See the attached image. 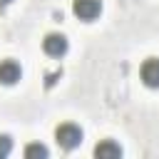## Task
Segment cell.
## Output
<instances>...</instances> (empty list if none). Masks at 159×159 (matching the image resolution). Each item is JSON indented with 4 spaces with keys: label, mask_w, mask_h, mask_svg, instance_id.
Returning <instances> with one entry per match:
<instances>
[{
    "label": "cell",
    "mask_w": 159,
    "mask_h": 159,
    "mask_svg": "<svg viewBox=\"0 0 159 159\" xmlns=\"http://www.w3.org/2000/svg\"><path fill=\"white\" fill-rule=\"evenodd\" d=\"M0 2H12V0H0Z\"/></svg>",
    "instance_id": "9c48e42d"
},
{
    "label": "cell",
    "mask_w": 159,
    "mask_h": 159,
    "mask_svg": "<svg viewBox=\"0 0 159 159\" xmlns=\"http://www.w3.org/2000/svg\"><path fill=\"white\" fill-rule=\"evenodd\" d=\"M72 12L84 20V22H92L94 17H99L102 12V0H72Z\"/></svg>",
    "instance_id": "7a4b0ae2"
},
{
    "label": "cell",
    "mask_w": 159,
    "mask_h": 159,
    "mask_svg": "<svg viewBox=\"0 0 159 159\" xmlns=\"http://www.w3.org/2000/svg\"><path fill=\"white\" fill-rule=\"evenodd\" d=\"M22 77V70L15 60H2L0 62V84H15Z\"/></svg>",
    "instance_id": "5b68a950"
},
{
    "label": "cell",
    "mask_w": 159,
    "mask_h": 159,
    "mask_svg": "<svg viewBox=\"0 0 159 159\" xmlns=\"http://www.w3.org/2000/svg\"><path fill=\"white\" fill-rule=\"evenodd\" d=\"M47 154H50L47 147L40 144V142H32V144L25 147V157H27V159H40V157H47Z\"/></svg>",
    "instance_id": "52a82bcc"
},
{
    "label": "cell",
    "mask_w": 159,
    "mask_h": 159,
    "mask_svg": "<svg viewBox=\"0 0 159 159\" xmlns=\"http://www.w3.org/2000/svg\"><path fill=\"white\" fill-rule=\"evenodd\" d=\"M139 77L147 87L159 89V57H147L139 67Z\"/></svg>",
    "instance_id": "277c9868"
},
{
    "label": "cell",
    "mask_w": 159,
    "mask_h": 159,
    "mask_svg": "<svg viewBox=\"0 0 159 159\" xmlns=\"http://www.w3.org/2000/svg\"><path fill=\"white\" fill-rule=\"evenodd\" d=\"M55 139H57V144L62 149H75V147L82 144V129L77 124H72V122H62L55 129Z\"/></svg>",
    "instance_id": "6da1fadb"
},
{
    "label": "cell",
    "mask_w": 159,
    "mask_h": 159,
    "mask_svg": "<svg viewBox=\"0 0 159 159\" xmlns=\"http://www.w3.org/2000/svg\"><path fill=\"white\" fill-rule=\"evenodd\" d=\"M10 152H12V139H10L7 134H0V159L7 157Z\"/></svg>",
    "instance_id": "ba28073f"
},
{
    "label": "cell",
    "mask_w": 159,
    "mask_h": 159,
    "mask_svg": "<svg viewBox=\"0 0 159 159\" xmlns=\"http://www.w3.org/2000/svg\"><path fill=\"white\" fill-rule=\"evenodd\" d=\"M94 157L97 159H117V157H122V147L114 139H102L94 147Z\"/></svg>",
    "instance_id": "8992f818"
},
{
    "label": "cell",
    "mask_w": 159,
    "mask_h": 159,
    "mask_svg": "<svg viewBox=\"0 0 159 159\" xmlns=\"http://www.w3.org/2000/svg\"><path fill=\"white\" fill-rule=\"evenodd\" d=\"M67 47H70V42H67V37H65L62 32H50V35H45V40H42V50H45V55H50V57H62V55L67 52Z\"/></svg>",
    "instance_id": "3957f363"
}]
</instances>
